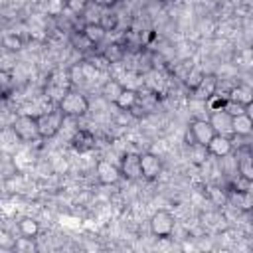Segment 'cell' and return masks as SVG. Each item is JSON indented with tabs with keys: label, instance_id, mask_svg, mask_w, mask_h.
<instances>
[{
	"label": "cell",
	"instance_id": "cell-1",
	"mask_svg": "<svg viewBox=\"0 0 253 253\" xmlns=\"http://www.w3.org/2000/svg\"><path fill=\"white\" fill-rule=\"evenodd\" d=\"M57 107H59V111H61L65 117L83 119V117L89 113L91 103H89V99H87L81 91H77V89H67L65 95L57 101Z\"/></svg>",
	"mask_w": 253,
	"mask_h": 253
},
{
	"label": "cell",
	"instance_id": "cell-2",
	"mask_svg": "<svg viewBox=\"0 0 253 253\" xmlns=\"http://www.w3.org/2000/svg\"><path fill=\"white\" fill-rule=\"evenodd\" d=\"M63 119L65 115L59 111V107H51L47 111H43L42 115L36 117V123H38V132H40V138L42 140H47V138H53L59 134L61 130V125H63Z\"/></svg>",
	"mask_w": 253,
	"mask_h": 253
},
{
	"label": "cell",
	"instance_id": "cell-3",
	"mask_svg": "<svg viewBox=\"0 0 253 253\" xmlns=\"http://www.w3.org/2000/svg\"><path fill=\"white\" fill-rule=\"evenodd\" d=\"M10 128H12V132L18 136L20 142H36V140H42V138H40V132H38L36 117H32V115L18 113V115L10 121Z\"/></svg>",
	"mask_w": 253,
	"mask_h": 253
},
{
	"label": "cell",
	"instance_id": "cell-4",
	"mask_svg": "<svg viewBox=\"0 0 253 253\" xmlns=\"http://www.w3.org/2000/svg\"><path fill=\"white\" fill-rule=\"evenodd\" d=\"M148 229L156 239H170L176 229V217L168 210H156L148 219Z\"/></svg>",
	"mask_w": 253,
	"mask_h": 253
},
{
	"label": "cell",
	"instance_id": "cell-5",
	"mask_svg": "<svg viewBox=\"0 0 253 253\" xmlns=\"http://www.w3.org/2000/svg\"><path fill=\"white\" fill-rule=\"evenodd\" d=\"M95 176L99 180V184L103 186H117L121 182V170L117 164H113L107 158H99L95 162Z\"/></svg>",
	"mask_w": 253,
	"mask_h": 253
},
{
	"label": "cell",
	"instance_id": "cell-6",
	"mask_svg": "<svg viewBox=\"0 0 253 253\" xmlns=\"http://www.w3.org/2000/svg\"><path fill=\"white\" fill-rule=\"evenodd\" d=\"M188 132L192 134L194 142H196V144H202V146H208V142L215 136V130H213V126L210 125V121H208V119H202V117H196V119L190 121Z\"/></svg>",
	"mask_w": 253,
	"mask_h": 253
},
{
	"label": "cell",
	"instance_id": "cell-7",
	"mask_svg": "<svg viewBox=\"0 0 253 253\" xmlns=\"http://www.w3.org/2000/svg\"><path fill=\"white\" fill-rule=\"evenodd\" d=\"M138 162H140V176L144 180H156L162 174V158L156 152H152V150L140 152Z\"/></svg>",
	"mask_w": 253,
	"mask_h": 253
},
{
	"label": "cell",
	"instance_id": "cell-8",
	"mask_svg": "<svg viewBox=\"0 0 253 253\" xmlns=\"http://www.w3.org/2000/svg\"><path fill=\"white\" fill-rule=\"evenodd\" d=\"M119 170H121V178H126V180H138V178H142L140 176L138 152H125L121 156Z\"/></svg>",
	"mask_w": 253,
	"mask_h": 253
},
{
	"label": "cell",
	"instance_id": "cell-9",
	"mask_svg": "<svg viewBox=\"0 0 253 253\" xmlns=\"http://www.w3.org/2000/svg\"><path fill=\"white\" fill-rule=\"evenodd\" d=\"M210 125L213 126L215 134H223V136H233V130H231V115L223 109H217V111H210V117H208Z\"/></svg>",
	"mask_w": 253,
	"mask_h": 253
},
{
	"label": "cell",
	"instance_id": "cell-10",
	"mask_svg": "<svg viewBox=\"0 0 253 253\" xmlns=\"http://www.w3.org/2000/svg\"><path fill=\"white\" fill-rule=\"evenodd\" d=\"M208 152L210 156H215V158H225V156H231L233 152V144H231V136H223V134H215L210 142H208Z\"/></svg>",
	"mask_w": 253,
	"mask_h": 253
},
{
	"label": "cell",
	"instance_id": "cell-11",
	"mask_svg": "<svg viewBox=\"0 0 253 253\" xmlns=\"http://www.w3.org/2000/svg\"><path fill=\"white\" fill-rule=\"evenodd\" d=\"M215 89H217V77L211 75V73H206L204 79L200 81V85L192 91V93H194L192 97H194L196 101H204V103H206V101L215 93Z\"/></svg>",
	"mask_w": 253,
	"mask_h": 253
},
{
	"label": "cell",
	"instance_id": "cell-12",
	"mask_svg": "<svg viewBox=\"0 0 253 253\" xmlns=\"http://www.w3.org/2000/svg\"><path fill=\"white\" fill-rule=\"evenodd\" d=\"M231 130H233V136H251V132H253V119H251L249 111L231 117Z\"/></svg>",
	"mask_w": 253,
	"mask_h": 253
},
{
	"label": "cell",
	"instance_id": "cell-13",
	"mask_svg": "<svg viewBox=\"0 0 253 253\" xmlns=\"http://www.w3.org/2000/svg\"><path fill=\"white\" fill-rule=\"evenodd\" d=\"M227 99H231V101H235V103H239L243 107H251V103H253V91L245 83H235L231 87V91L227 93Z\"/></svg>",
	"mask_w": 253,
	"mask_h": 253
},
{
	"label": "cell",
	"instance_id": "cell-14",
	"mask_svg": "<svg viewBox=\"0 0 253 253\" xmlns=\"http://www.w3.org/2000/svg\"><path fill=\"white\" fill-rule=\"evenodd\" d=\"M138 101V89H130V87H123V91L119 93V97L115 99V107L119 111H132L136 107Z\"/></svg>",
	"mask_w": 253,
	"mask_h": 253
},
{
	"label": "cell",
	"instance_id": "cell-15",
	"mask_svg": "<svg viewBox=\"0 0 253 253\" xmlns=\"http://www.w3.org/2000/svg\"><path fill=\"white\" fill-rule=\"evenodd\" d=\"M81 34H83L93 45L103 43V42L107 40V36H109V32H107L99 22H95V24H83V26H81Z\"/></svg>",
	"mask_w": 253,
	"mask_h": 253
},
{
	"label": "cell",
	"instance_id": "cell-16",
	"mask_svg": "<svg viewBox=\"0 0 253 253\" xmlns=\"http://www.w3.org/2000/svg\"><path fill=\"white\" fill-rule=\"evenodd\" d=\"M235 164H237V174H239L241 178L253 182V158H251V152H249L247 148L237 154Z\"/></svg>",
	"mask_w": 253,
	"mask_h": 253
},
{
	"label": "cell",
	"instance_id": "cell-17",
	"mask_svg": "<svg viewBox=\"0 0 253 253\" xmlns=\"http://www.w3.org/2000/svg\"><path fill=\"white\" fill-rule=\"evenodd\" d=\"M18 233L24 235V237H34L36 239L38 233H40V221L32 215H22L18 219Z\"/></svg>",
	"mask_w": 253,
	"mask_h": 253
},
{
	"label": "cell",
	"instance_id": "cell-18",
	"mask_svg": "<svg viewBox=\"0 0 253 253\" xmlns=\"http://www.w3.org/2000/svg\"><path fill=\"white\" fill-rule=\"evenodd\" d=\"M123 91V85L119 79H113V77H107L101 85V97L107 101V103H115V99L119 97V93Z\"/></svg>",
	"mask_w": 253,
	"mask_h": 253
},
{
	"label": "cell",
	"instance_id": "cell-19",
	"mask_svg": "<svg viewBox=\"0 0 253 253\" xmlns=\"http://www.w3.org/2000/svg\"><path fill=\"white\" fill-rule=\"evenodd\" d=\"M188 156H190V162H192V164L204 166V164L208 162V158H210V152H208L206 146L194 142V144H188Z\"/></svg>",
	"mask_w": 253,
	"mask_h": 253
},
{
	"label": "cell",
	"instance_id": "cell-20",
	"mask_svg": "<svg viewBox=\"0 0 253 253\" xmlns=\"http://www.w3.org/2000/svg\"><path fill=\"white\" fill-rule=\"evenodd\" d=\"M14 251H18V253H34V251H38V243H36L34 237H24V235H20V237H16Z\"/></svg>",
	"mask_w": 253,
	"mask_h": 253
},
{
	"label": "cell",
	"instance_id": "cell-21",
	"mask_svg": "<svg viewBox=\"0 0 253 253\" xmlns=\"http://www.w3.org/2000/svg\"><path fill=\"white\" fill-rule=\"evenodd\" d=\"M204 71L202 69H198V67H190V71L184 75V85L190 89V91H194L198 85H200V81L204 79Z\"/></svg>",
	"mask_w": 253,
	"mask_h": 253
},
{
	"label": "cell",
	"instance_id": "cell-22",
	"mask_svg": "<svg viewBox=\"0 0 253 253\" xmlns=\"http://www.w3.org/2000/svg\"><path fill=\"white\" fill-rule=\"evenodd\" d=\"M2 47H6L8 51H20V49L24 47V42H22V38L16 36V34H6V36L2 38Z\"/></svg>",
	"mask_w": 253,
	"mask_h": 253
},
{
	"label": "cell",
	"instance_id": "cell-23",
	"mask_svg": "<svg viewBox=\"0 0 253 253\" xmlns=\"http://www.w3.org/2000/svg\"><path fill=\"white\" fill-rule=\"evenodd\" d=\"M14 243H16V235L12 231H8L6 227H0V249L14 251Z\"/></svg>",
	"mask_w": 253,
	"mask_h": 253
},
{
	"label": "cell",
	"instance_id": "cell-24",
	"mask_svg": "<svg viewBox=\"0 0 253 253\" xmlns=\"http://www.w3.org/2000/svg\"><path fill=\"white\" fill-rule=\"evenodd\" d=\"M65 10V0H45V12L53 18L61 16Z\"/></svg>",
	"mask_w": 253,
	"mask_h": 253
},
{
	"label": "cell",
	"instance_id": "cell-25",
	"mask_svg": "<svg viewBox=\"0 0 253 253\" xmlns=\"http://www.w3.org/2000/svg\"><path fill=\"white\" fill-rule=\"evenodd\" d=\"M223 111H227L231 117H235V115H241V113L249 111V107H243V105H239V103H235V101L227 99V101H225V105H223Z\"/></svg>",
	"mask_w": 253,
	"mask_h": 253
},
{
	"label": "cell",
	"instance_id": "cell-26",
	"mask_svg": "<svg viewBox=\"0 0 253 253\" xmlns=\"http://www.w3.org/2000/svg\"><path fill=\"white\" fill-rule=\"evenodd\" d=\"M51 164H53V170H55L57 174H65V172H67V168H69V164H67V160H65L63 156H57Z\"/></svg>",
	"mask_w": 253,
	"mask_h": 253
},
{
	"label": "cell",
	"instance_id": "cell-27",
	"mask_svg": "<svg viewBox=\"0 0 253 253\" xmlns=\"http://www.w3.org/2000/svg\"><path fill=\"white\" fill-rule=\"evenodd\" d=\"M91 2H95L97 6H101V8H105V10H109V8H113L119 0H91Z\"/></svg>",
	"mask_w": 253,
	"mask_h": 253
},
{
	"label": "cell",
	"instance_id": "cell-28",
	"mask_svg": "<svg viewBox=\"0 0 253 253\" xmlns=\"http://www.w3.org/2000/svg\"><path fill=\"white\" fill-rule=\"evenodd\" d=\"M38 2H45V0H38Z\"/></svg>",
	"mask_w": 253,
	"mask_h": 253
},
{
	"label": "cell",
	"instance_id": "cell-29",
	"mask_svg": "<svg viewBox=\"0 0 253 253\" xmlns=\"http://www.w3.org/2000/svg\"><path fill=\"white\" fill-rule=\"evenodd\" d=\"M0 213H2V206H0Z\"/></svg>",
	"mask_w": 253,
	"mask_h": 253
}]
</instances>
